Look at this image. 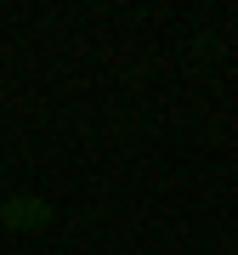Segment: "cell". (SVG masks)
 <instances>
[{
  "label": "cell",
  "instance_id": "obj_1",
  "mask_svg": "<svg viewBox=\"0 0 238 255\" xmlns=\"http://www.w3.org/2000/svg\"><path fill=\"white\" fill-rule=\"evenodd\" d=\"M0 221H6V227H17V233H40V227L51 221V204H46V199H28V193H17V199L0 204Z\"/></svg>",
  "mask_w": 238,
  "mask_h": 255
}]
</instances>
